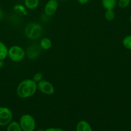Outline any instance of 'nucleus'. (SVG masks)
Instances as JSON below:
<instances>
[{
	"instance_id": "20e7f679",
	"label": "nucleus",
	"mask_w": 131,
	"mask_h": 131,
	"mask_svg": "<svg viewBox=\"0 0 131 131\" xmlns=\"http://www.w3.org/2000/svg\"><path fill=\"white\" fill-rule=\"evenodd\" d=\"M19 124L23 131H34L36 123L35 118L29 114L23 115L19 118Z\"/></svg>"
},
{
	"instance_id": "a211bd4d",
	"label": "nucleus",
	"mask_w": 131,
	"mask_h": 131,
	"mask_svg": "<svg viewBox=\"0 0 131 131\" xmlns=\"http://www.w3.org/2000/svg\"><path fill=\"white\" fill-rule=\"evenodd\" d=\"M130 2L131 0H118L117 5L120 8L124 9L129 6Z\"/></svg>"
},
{
	"instance_id": "f8f14e48",
	"label": "nucleus",
	"mask_w": 131,
	"mask_h": 131,
	"mask_svg": "<svg viewBox=\"0 0 131 131\" xmlns=\"http://www.w3.org/2000/svg\"><path fill=\"white\" fill-rule=\"evenodd\" d=\"M13 10L14 12L19 15H26L28 14L27 8L24 5H22V4H17L14 5L13 7Z\"/></svg>"
},
{
	"instance_id": "b1692460",
	"label": "nucleus",
	"mask_w": 131,
	"mask_h": 131,
	"mask_svg": "<svg viewBox=\"0 0 131 131\" xmlns=\"http://www.w3.org/2000/svg\"><path fill=\"white\" fill-rule=\"evenodd\" d=\"M129 20H130V23H131V15H130V17H129Z\"/></svg>"
},
{
	"instance_id": "4be33fe9",
	"label": "nucleus",
	"mask_w": 131,
	"mask_h": 131,
	"mask_svg": "<svg viewBox=\"0 0 131 131\" xmlns=\"http://www.w3.org/2000/svg\"><path fill=\"white\" fill-rule=\"evenodd\" d=\"M3 17H4V13L3 12L2 9L0 8V20L3 19Z\"/></svg>"
},
{
	"instance_id": "7ed1b4c3",
	"label": "nucleus",
	"mask_w": 131,
	"mask_h": 131,
	"mask_svg": "<svg viewBox=\"0 0 131 131\" xmlns=\"http://www.w3.org/2000/svg\"><path fill=\"white\" fill-rule=\"evenodd\" d=\"M26 56V52L19 46H13L8 49V57L14 62H20Z\"/></svg>"
},
{
	"instance_id": "423d86ee",
	"label": "nucleus",
	"mask_w": 131,
	"mask_h": 131,
	"mask_svg": "<svg viewBox=\"0 0 131 131\" xmlns=\"http://www.w3.org/2000/svg\"><path fill=\"white\" fill-rule=\"evenodd\" d=\"M37 90L48 95H51L55 93V88L52 83L47 80L42 79L37 83Z\"/></svg>"
},
{
	"instance_id": "1a4fd4ad",
	"label": "nucleus",
	"mask_w": 131,
	"mask_h": 131,
	"mask_svg": "<svg viewBox=\"0 0 131 131\" xmlns=\"http://www.w3.org/2000/svg\"><path fill=\"white\" fill-rule=\"evenodd\" d=\"M118 0H101L102 7L105 10H114L117 6Z\"/></svg>"
},
{
	"instance_id": "f3484780",
	"label": "nucleus",
	"mask_w": 131,
	"mask_h": 131,
	"mask_svg": "<svg viewBox=\"0 0 131 131\" xmlns=\"http://www.w3.org/2000/svg\"><path fill=\"white\" fill-rule=\"evenodd\" d=\"M105 19L108 21H112L115 18V12L114 10H105V14H104Z\"/></svg>"
},
{
	"instance_id": "f257e3e1",
	"label": "nucleus",
	"mask_w": 131,
	"mask_h": 131,
	"mask_svg": "<svg viewBox=\"0 0 131 131\" xmlns=\"http://www.w3.org/2000/svg\"><path fill=\"white\" fill-rule=\"evenodd\" d=\"M37 90V83L32 79H26L19 83L17 87V94L21 99L32 97Z\"/></svg>"
},
{
	"instance_id": "5701e85b",
	"label": "nucleus",
	"mask_w": 131,
	"mask_h": 131,
	"mask_svg": "<svg viewBox=\"0 0 131 131\" xmlns=\"http://www.w3.org/2000/svg\"><path fill=\"white\" fill-rule=\"evenodd\" d=\"M4 66L3 60H0V68H2Z\"/></svg>"
},
{
	"instance_id": "ddd939ff",
	"label": "nucleus",
	"mask_w": 131,
	"mask_h": 131,
	"mask_svg": "<svg viewBox=\"0 0 131 131\" xmlns=\"http://www.w3.org/2000/svg\"><path fill=\"white\" fill-rule=\"evenodd\" d=\"M39 46L42 50L46 51V50L50 49L51 47V46H52V42H51V40L49 38L45 37V38H42L40 40Z\"/></svg>"
},
{
	"instance_id": "2eb2a0df",
	"label": "nucleus",
	"mask_w": 131,
	"mask_h": 131,
	"mask_svg": "<svg viewBox=\"0 0 131 131\" xmlns=\"http://www.w3.org/2000/svg\"><path fill=\"white\" fill-rule=\"evenodd\" d=\"M6 131H23V130L19 122L16 121H13L7 125Z\"/></svg>"
},
{
	"instance_id": "6e6552de",
	"label": "nucleus",
	"mask_w": 131,
	"mask_h": 131,
	"mask_svg": "<svg viewBox=\"0 0 131 131\" xmlns=\"http://www.w3.org/2000/svg\"><path fill=\"white\" fill-rule=\"evenodd\" d=\"M41 49L39 45L32 44L28 47L26 52V56L30 60H34L39 56L41 52Z\"/></svg>"
},
{
	"instance_id": "a878e982",
	"label": "nucleus",
	"mask_w": 131,
	"mask_h": 131,
	"mask_svg": "<svg viewBox=\"0 0 131 131\" xmlns=\"http://www.w3.org/2000/svg\"><path fill=\"white\" fill-rule=\"evenodd\" d=\"M9 1H12V0H9Z\"/></svg>"
},
{
	"instance_id": "412c9836",
	"label": "nucleus",
	"mask_w": 131,
	"mask_h": 131,
	"mask_svg": "<svg viewBox=\"0 0 131 131\" xmlns=\"http://www.w3.org/2000/svg\"><path fill=\"white\" fill-rule=\"evenodd\" d=\"M90 0H77L78 3L80 5H86L89 2Z\"/></svg>"
},
{
	"instance_id": "393cba45",
	"label": "nucleus",
	"mask_w": 131,
	"mask_h": 131,
	"mask_svg": "<svg viewBox=\"0 0 131 131\" xmlns=\"http://www.w3.org/2000/svg\"><path fill=\"white\" fill-rule=\"evenodd\" d=\"M57 1H62V0H57Z\"/></svg>"
},
{
	"instance_id": "0eeeda50",
	"label": "nucleus",
	"mask_w": 131,
	"mask_h": 131,
	"mask_svg": "<svg viewBox=\"0 0 131 131\" xmlns=\"http://www.w3.org/2000/svg\"><path fill=\"white\" fill-rule=\"evenodd\" d=\"M59 8V1L57 0H48L45 4L44 12L48 16L51 17L56 13Z\"/></svg>"
},
{
	"instance_id": "f03ea898",
	"label": "nucleus",
	"mask_w": 131,
	"mask_h": 131,
	"mask_svg": "<svg viewBox=\"0 0 131 131\" xmlns=\"http://www.w3.org/2000/svg\"><path fill=\"white\" fill-rule=\"evenodd\" d=\"M42 31L43 29L41 24L37 23L32 22L28 23L26 26L24 33L27 38L32 40H35L39 39L42 36Z\"/></svg>"
},
{
	"instance_id": "dca6fc26",
	"label": "nucleus",
	"mask_w": 131,
	"mask_h": 131,
	"mask_svg": "<svg viewBox=\"0 0 131 131\" xmlns=\"http://www.w3.org/2000/svg\"><path fill=\"white\" fill-rule=\"evenodd\" d=\"M122 43L126 49L131 50V35L125 37L122 40Z\"/></svg>"
},
{
	"instance_id": "9d476101",
	"label": "nucleus",
	"mask_w": 131,
	"mask_h": 131,
	"mask_svg": "<svg viewBox=\"0 0 131 131\" xmlns=\"http://www.w3.org/2000/svg\"><path fill=\"white\" fill-rule=\"evenodd\" d=\"M76 131H92V129L87 122L86 120H81L77 124Z\"/></svg>"
},
{
	"instance_id": "39448f33",
	"label": "nucleus",
	"mask_w": 131,
	"mask_h": 131,
	"mask_svg": "<svg viewBox=\"0 0 131 131\" xmlns=\"http://www.w3.org/2000/svg\"><path fill=\"white\" fill-rule=\"evenodd\" d=\"M12 112L6 107H0V126H6L12 120Z\"/></svg>"
},
{
	"instance_id": "4468645a",
	"label": "nucleus",
	"mask_w": 131,
	"mask_h": 131,
	"mask_svg": "<svg viewBox=\"0 0 131 131\" xmlns=\"http://www.w3.org/2000/svg\"><path fill=\"white\" fill-rule=\"evenodd\" d=\"M8 48L3 42L0 41V60H4L8 57Z\"/></svg>"
},
{
	"instance_id": "6ab92c4d",
	"label": "nucleus",
	"mask_w": 131,
	"mask_h": 131,
	"mask_svg": "<svg viewBox=\"0 0 131 131\" xmlns=\"http://www.w3.org/2000/svg\"><path fill=\"white\" fill-rule=\"evenodd\" d=\"M32 79H33L35 82L38 83L39 82L41 81V80H42V74H41V72L36 73V74H34Z\"/></svg>"
},
{
	"instance_id": "9b49d317",
	"label": "nucleus",
	"mask_w": 131,
	"mask_h": 131,
	"mask_svg": "<svg viewBox=\"0 0 131 131\" xmlns=\"http://www.w3.org/2000/svg\"><path fill=\"white\" fill-rule=\"evenodd\" d=\"M40 0H24V5L28 10H35L39 6Z\"/></svg>"
},
{
	"instance_id": "aec40b11",
	"label": "nucleus",
	"mask_w": 131,
	"mask_h": 131,
	"mask_svg": "<svg viewBox=\"0 0 131 131\" xmlns=\"http://www.w3.org/2000/svg\"><path fill=\"white\" fill-rule=\"evenodd\" d=\"M38 131H64L61 128H58V127H51L48 128L46 129H39Z\"/></svg>"
}]
</instances>
